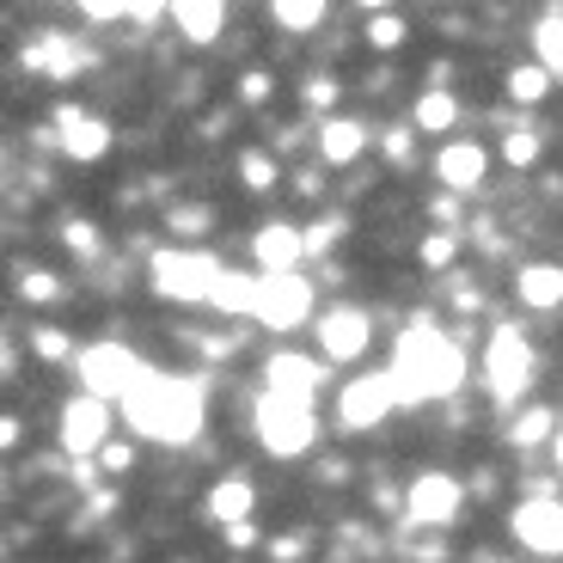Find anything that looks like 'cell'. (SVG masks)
Here are the masks:
<instances>
[{
	"label": "cell",
	"mask_w": 563,
	"mask_h": 563,
	"mask_svg": "<svg viewBox=\"0 0 563 563\" xmlns=\"http://www.w3.org/2000/svg\"><path fill=\"white\" fill-rule=\"evenodd\" d=\"M202 417H209V380L202 374H147L123 398L129 429L141 441H166V448H184L202 429Z\"/></svg>",
	"instance_id": "obj_1"
},
{
	"label": "cell",
	"mask_w": 563,
	"mask_h": 563,
	"mask_svg": "<svg viewBox=\"0 0 563 563\" xmlns=\"http://www.w3.org/2000/svg\"><path fill=\"white\" fill-rule=\"evenodd\" d=\"M386 374H393V386H398V405H435V398H448L465 386V350H460L453 331H441V324H429V319H410Z\"/></svg>",
	"instance_id": "obj_2"
},
{
	"label": "cell",
	"mask_w": 563,
	"mask_h": 563,
	"mask_svg": "<svg viewBox=\"0 0 563 563\" xmlns=\"http://www.w3.org/2000/svg\"><path fill=\"white\" fill-rule=\"evenodd\" d=\"M227 276V264L214 252H190V245H159L147 257V282H154L159 300H184V307H197V300H214V282Z\"/></svg>",
	"instance_id": "obj_3"
},
{
	"label": "cell",
	"mask_w": 563,
	"mask_h": 563,
	"mask_svg": "<svg viewBox=\"0 0 563 563\" xmlns=\"http://www.w3.org/2000/svg\"><path fill=\"white\" fill-rule=\"evenodd\" d=\"M74 374H80V393L86 398H104V405H123L129 393H135L154 367L141 362L135 350H123V343H86L80 355H74Z\"/></svg>",
	"instance_id": "obj_4"
},
{
	"label": "cell",
	"mask_w": 563,
	"mask_h": 563,
	"mask_svg": "<svg viewBox=\"0 0 563 563\" xmlns=\"http://www.w3.org/2000/svg\"><path fill=\"white\" fill-rule=\"evenodd\" d=\"M257 422V441H264V453H276V460H300V453L319 441V417H312V405H300V398H282V393H264L252 410Z\"/></svg>",
	"instance_id": "obj_5"
},
{
	"label": "cell",
	"mask_w": 563,
	"mask_h": 563,
	"mask_svg": "<svg viewBox=\"0 0 563 563\" xmlns=\"http://www.w3.org/2000/svg\"><path fill=\"white\" fill-rule=\"evenodd\" d=\"M533 343L515 331V324H496L490 343H484V380H490V393L503 398V405H515V398L533 386Z\"/></svg>",
	"instance_id": "obj_6"
},
{
	"label": "cell",
	"mask_w": 563,
	"mask_h": 563,
	"mask_svg": "<svg viewBox=\"0 0 563 563\" xmlns=\"http://www.w3.org/2000/svg\"><path fill=\"white\" fill-rule=\"evenodd\" d=\"M111 422H117V410L104 405V398L74 393L68 405H62V417H56L62 453H68V460H99V453L111 448Z\"/></svg>",
	"instance_id": "obj_7"
},
{
	"label": "cell",
	"mask_w": 563,
	"mask_h": 563,
	"mask_svg": "<svg viewBox=\"0 0 563 563\" xmlns=\"http://www.w3.org/2000/svg\"><path fill=\"white\" fill-rule=\"evenodd\" d=\"M398 410V386H393V374H355V380H343V393H338V422L350 429V435H367V429H380L386 417Z\"/></svg>",
	"instance_id": "obj_8"
},
{
	"label": "cell",
	"mask_w": 563,
	"mask_h": 563,
	"mask_svg": "<svg viewBox=\"0 0 563 563\" xmlns=\"http://www.w3.org/2000/svg\"><path fill=\"white\" fill-rule=\"evenodd\" d=\"M460 508H465V490L453 472H417L405 490V527H435V533H448L460 521Z\"/></svg>",
	"instance_id": "obj_9"
},
{
	"label": "cell",
	"mask_w": 563,
	"mask_h": 563,
	"mask_svg": "<svg viewBox=\"0 0 563 563\" xmlns=\"http://www.w3.org/2000/svg\"><path fill=\"white\" fill-rule=\"evenodd\" d=\"M252 319L264 324V331H300V324L312 319V282L307 276H264Z\"/></svg>",
	"instance_id": "obj_10"
},
{
	"label": "cell",
	"mask_w": 563,
	"mask_h": 563,
	"mask_svg": "<svg viewBox=\"0 0 563 563\" xmlns=\"http://www.w3.org/2000/svg\"><path fill=\"white\" fill-rule=\"evenodd\" d=\"M508 533H515L521 551H533V558H563V503L558 496H527L508 515Z\"/></svg>",
	"instance_id": "obj_11"
},
{
	"label": "cell",
	"mask_w": 563,
	"mask_h": 563,
	"mask_svg": "<svg viewBox=\"0 0 563 563\" xmlns=\"http://www.w3.org/2000/svg\"><path fill=\"white\" fill-rule=\"evenodd\" d=\"M319 355L331 367H343V362H362L367 355V343H374V319H367L362 307H331V312H319Z\"/></svg>",
	"instance_id": "obj_12"
},
{
	"label": "cell",
	"mask_w": 563,
	"mask_h": 563,
	"mask_svg": "<svg viewBox=\"0 0 563 563\" xmlns=\"http://www.w3.org/2000/svg\"><path fill=\"white\" fill-rule=\"evenodd\" d=\"M324 380H331V362H324V355H295V350H282V355H269V362H264V393L300 398V405H312Z\"/></svg>",
	"instance_id": "obj_13"
},
{
	"label": "cell",
	"mask_w": 563,
	"mask_h": 563,
	"mask_svg": "<svg viewBox=\"0 0 563 563\" xmlns=\"http://www.w3.org/2000/svg\"><path fill=\"white\" fill-rule=\"evenodd\" d=\"M252 257H257V276H300V257H307V227H288V221H269L252 233Z\"/></svg>",
	"instance_id": "obj_14"
},
{
	"label": "cell",
	"mask_w": 563,
	"mask_h": 563,
	"mask_svg": "<svg viewBox=\"0 0 563 563\" xmlns=\"http://www.w3.org/2000/svg\"><path fill=\"white\" fill-rule=\"evenodd\" d=\"M56 135H62V154H68L74 166H92V159L111 154V123L80 111V104H62L56 111Z\"/></svg>",
	"instance_id": "obj_15"
},
{
	"label": "cell",
	"mask_w": 563,
	"mask_h": 563,
	"mask_svg": "<svg viewBox=\"0 0 563 563\" xmlns=\"http://www.w3.org/2000/svg\"><path fill=\"white\" fill-rule=\"evenodd\" d=\"M92 62V49H80V37L68 31H43L37 43H25V68H37L43 80H74Z\"/></svg>",
	"instance_id": "obj_16"
},
{
	"label": "cell",
	"mask_w": 563,
	"mask_h": 563,
	"mask_svg": "<svg viewBox=\"0 0 563 563\" xmlns=\"http://www.w3.org/2000/svg\"><path fill=\"white\" fill-rule=\"evenodd\" d=\"M484 172H490V154H484L478 141H448V147L435 154V178L448 184L453 197H472V190L484 184Z\"/></svg>",
	"instance_id": "obj_17"
},
{
	"label": "cell",
	"mask_w": 563,
	"mask_h": 563,
	"mask_svg": "<svg viewBox=\"0 0 563 563\" xmlns=\"http://www.w3.org/2000/svg\"><path fill=\"white\" fill-rule=\"evenodd\" d=\"M367 154V123L355 117H324L319 123V159L324 166H355Z\"/></svg>",
	"instance_id": "obj_18"
},
{
	"label": "cell",
	"mask_w": 563,
	"mask_h": 563,
	"mask_svg": "<svg viewBox=\"0 0 563 563\" xmlns=\"http://www.w3.org/2000/svg\"><path fill=\"white\" fill-rule=\"evenodd\" d=\"M252 508H257V484L245 478V472H227V478H214V490H209V515H214L221 527L252 521Z\"/></svg>",
	"instance_id": "obj_19"
},
{
	"label": "cell",
	"mask_w": 563,
	"mask_h": 563,
	"mask_svg": "<svg viewBox=\"0 0 563 563\" xmlns=\"http://www.w3.org/2000/svg\"><path fill=\"white\" fill-rule=\"evenodd\" d=\"M172 25H178L184 43L209 49V43L221 37V25H227V7L221 0H178V7H172Z\"/></svg>",
	"instance_id": "obj_20"
},
{
	"label": "cell",
	"mask_w": 563,
	"mask_h": 563,
	"mask_svg": "<svg viewBox=\"0 0 563 563\" xmlns=\"http://www.w3.org/2000/svg\"><path fill=\"white\" fill-rule=\"evenodd\" d=\"M515 300L533 312H558L563 307V269L558 264H521L515 276Z\"/></svg>",
	"instance_id": "obj_21"
},
{
	"label": "cell",
	"mask_w": 563,
	"mask_h": 563,
	"mask_svg": "<svg viewBox=\"0 0 563 563\" xmlns=\"http://www.w3.org/2000/svg\"><path fill=\"white\" fill-rule=\"evenodd\" d=\"M257 288H264V276L257 269H227L221 282H214V312H227V319H252L257 312Z\"/></svg>",
	"instance_id": "obj_22"
},
{
	"label": "cell",
	"mask_w": 563,
	"mask_h": 563,
	"mask_svg": "<svg viewBox=\"0 0 563 563\" xmlns=\"http://www.w3.org/2000/svg\"><path fill=\"white\" fill-rule=\"evenodd\" d=\"M453 123H460V99H453L448 86H422L417 104H410V129H422V135H448Z\"/></svg>",
	"instance_id": "obj_23"
},
{
	"label": "cell",
	"mask_w": 563,
	"mask_h": 563,
	"mask_svg": "<svg viewBox=\"0 0 563 563\" xmlns=\"http://www.w3.org/2000/svg\"><path fill=\"white\" fill-rule=\"evenodd\" d=\"M533 62L551 80H563V7H551V13L533 19Z\"/></svg>",
	"instance_id": "obj_24"
},
{
	"label": "cell",
	"mask_w": 563,
	"mask_h": 563,
	"mask_svg": "<svg viewBox=\"0 0 563 563\" xmlns=\"http://www.w3.org/2000/svg\"><path fill=\"white\" fill-rule=\"evenodd\" d=\"M551 429H558V417H551L545 405H527V410H515V422H508V441H515V448H539V441H558Z\"/></svg>",
	"instance_id": "obj_25"
},
{
	"label": "cell",
	"mask_w": 563,
	"mask_h": 563,
	"mask_svg": "<svg viewBox=\"0 0 563 563\" xmlns=\"http://www.w3.org/2000/svg\"><path fill=\"white\" fill-rule=\"evenodd\" d=\"M269 19H276V31L307 37V31L324 25V7H319V0H276V7H269Z\"/></svg>",
	"instance_id": "obj_26"
},
{
	"label": "cell",
	"mask_w": 563,
	"mask_h": 563,
	"mask_svg": "<svg viewBox=\"0 0 563 563\" xmlns=\"http://www.w3.org/2000/svg\"><path fill=\"white\" fill-rule=\"evenodd\" d=\"M240 178H245V190H257V197H264V190H276V184H282L276 154H264V147H245V154H240Z\"/></svg>",
	"instance_id": "obj_27"
},
{
	"label": "cell",
	"mask_w": 563,
	"mask_h": 563,
	"mask_svg": "<svg viewBox=\"0 0 563 563\" xmlns=\"http://www.w3.org/2000/svg\"><path fill=\"white\" fill-rule=\"evenodd\" d=\"M539 147H545L539 123H515V129H508V141H503V159H508V166H533Z\"/></svg>",
	"instance_id": "obj_28"
},
{
	"label": "cell",
	"mask_w": 563,
	"mask_h": 563,
	"mask_svg": "<svg viewBox=\"0 0 563 563\" xmlns=\"http://www.w3.org/2000/svg\"><path fill=\"white\" fill-rule=\"evenodd\" d=\"M545 92H551V74L539 68V62H533V68H515V74H508V99H515V104H539Z\"/></svg>",
	"instance_id": "obj_29"
},
{
	"label": "cell",
	"mask_w": 563,
	"mask_h": 563,
	"mask_svg": "<svg viewBox=\"0 0 563 563\" xmlns=\"http://www.w3.org/2000/svg\"><path fill=\"white\" fill-rule=\"evenodd\" d=\"M31 350H37L43 362H68V355H80V350H74V338L62 331V324H37V331H31Z\"/></svg>",
	"instance_id": "obj_30"
},
{
	"label": "cell",
	"mask_w": 563,
	"mask_h": 563,
	"mask_svg": "<svg viewBox=\"0 0 563 563\" xmlns=\"http://www.w3.org/2000/svg\"><path fill=\"white\" fill-rule=\"evenodd\" d=\"M62 245H68V252L74 257H99V227H92V221H68V227H62Z\"/></svg>",
	"instance_id": "obj_31"
},
{
	"label": "cell",
	"mask_w": 563,
	"mask_h": 563,
	"mask_svg": "<svg viewBox=\"0 0 563 563\" xmlns=\"http://www.w3.org/2000/svg\"><path fill=\"white\" fill-rule=\"evenodd\" d=\"M367 43H374V49H398V43H405V19H398V13H374V19H367Z\"/></svg>",
	"instance_id": "obj_32"
},
{
	"label": "cell",
	"mask_w": 563,
	"mask_h": 563,
	"mask_svg": "<svg viewBox=\"0 0 563 563\" xmlns=\"http://www.w3.org/2000/svg\"><path fill=\"white\" fill-rule=\"evenodd\" d=\"M453 252H460V240H453V233H429V240L417 245L422 269H448V264H453Z\"/></svg>",
	"instance_id": "obj_33"
},
{
	"label": "cell",
	"mask_w": 563,
	"mask_h": 563,
	"mask_svg": "<svg viewBox=\"0 0 563 563\" xmlns=\"http://www.w3.org/2000/svg\"><path fill=\"white\" fill-rule=\"evenodd\" d=\"M410 135H417V129H405V123L380 129V154L393 159V166H410V154H417V141H410Z\"/></svg>",
	"instance_id": "obj_34"
},
{
	"label": "cell",
	"mask_w": 563,
	"mask_h": 563,
	"mask_svg": "<svg viewBox=\"0 0 563 563\" xmlns=\"http://www.w3.org/2000/svg\"><path fill=\"white\" fill-rule=\"evenodd\" d=\"M172 233H184V240H197L202 227H214V209H202V202H190V209H172Z\"/></svg>",
	"instance_id": "obj_35"
},
{
	"label": "cell",
	"mask_w": 563,
	"mask_h": 563,
	"mask_svg": "<svg viewBox=\"0 0 563 563\" xmlns=\"http://www.w3.org/2000/svg\"><path fill=\"white\" fill-rule=\"evenodd\" d=\"M338 233H343V214H324V221H312V227H307V257L331 252V245H338Z\"/></svg>",
	"instance_id": "obj_36"
},
{
	"label": "cell",
	"mask_w": 563,
	"mask_h": 563,
	"mask_svg": "<svg viewBox=\"0 0 563 563\" xmlns=\"http://www.w3.org/2000/svg\"><path fill=\"white\" fill-rule=\"evenodd\" d=\"M300 99H307L312 111H324V104H338V80H324V74H312V80L300 86Z\"/></svg>",
	"instance_id": "obj_37"
},
{
	"label": "cell",
	"mask_w": 563,
	"mask_h": 563,
	"mask_svg": "<svg viewBox=\"0 0 563 563\" xmlns=\"http://www.w3.org/2000/svg\"><path fill=\"white\" fill-rule=\"evenodd\" d=\"M129 465H135V448H129V441H111V448L99 453V472H111V478H117V472H129Z\"/></svg>",
	"instance_id": "obj_38"
},
{
	"label": "cell",
	"mask_w": 563,
	"mask_h": 563,
	"mask_svg": "<svg viewBox=\"0 0 563 563\" xmlns=\"http://www.w3.org/2000/svg\"><path fill=\"white\" fill-rule=\"evenodd\" d=\"M19 295H25V300H56L62 288H56V276H43V269H37V276L19 282Z\"/></svg>",
	"instance_id": "obj_39"
},
{
	"label": "cell",
	"mask_w": 563,
	"mask_h": 563,
	"mask_svg": "<svg viewBox=\"0 0 563 563\" xmlns=\"http://www.w3.org/2000/svg\"><path fill=\"white\" fill-rule=\"evenodd\" d=\"M269 558H276V563H300V558H307V539H300V533L269 539Z\"/></svg>",
	"instance_id": "obj_40"
},
{
	"label": "cell",
	"mask_w": 563,
	"mask_h": 563,
	"mask_svg": "<svg viewBox=\"0 0 563 563\" xmlns=\"http://www.w3.org/2000/svg\"><path fill=\"white\" fill-rule=\"evenodd\" d=\"M240 99H245V104H264V99H269V74H257V68L245 74V80H240Z\"/></svg>",
	"instance_id": "obj_41"
},
{
	"label": "cell",
	"mask_w": 563,
	"mask_h": 563,
	"mask_svg": "<svg viewBox=\"0 0 563 563\" xmlns=\"http://www.w3.org/2000/svg\"><path fill=\"white\" fill-rule=\"evenodd\" d=\"M221 533H227V545H240V551H245V545H257V527H252V521H240V527H221Z\"/></svg>",
	"instance_id": "obj_42"
},
{
	"label": "cell",
	"mask_w": 563,
	"mask_h": 563,
	"mask_svg": "<svg viewBox=\"0 0 563 563\" xmlns=\"http://www.w3.org/2000/svg\"><path fill=\"white\" fill-rule=\"evenodd\" d=\"M295 190H300V197H319V190H324L319 172H295Z\"/></svg>",
	"instance_id": "obj_43"
}]
</instances>
